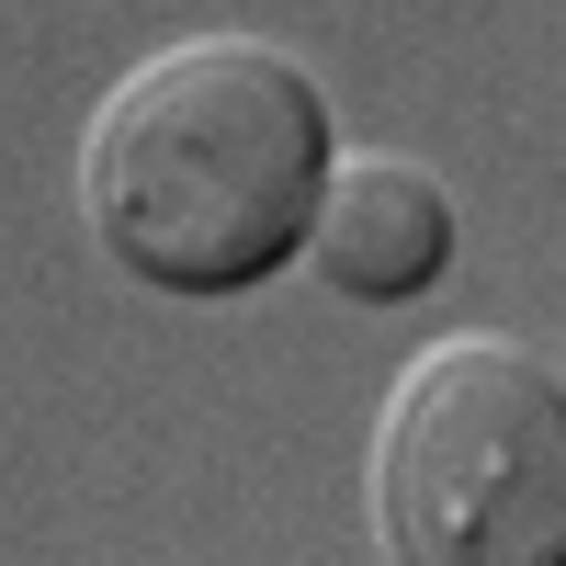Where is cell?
<instances>
[{
	"label": "cell",
	"instance_id": "cell-1",
	"mask_svg": "<svg viewBox=\"0 0 566 566\" xmlns=\"http://www.w3.org/2000/svg\"><path fill=\"white\" fill-rule=\"evenodd\" d=\"M328 193V103L261 34L136 57L80 136V216L159 295H250L306 250Z\"/></svg>",
	"mask_w": 566,
	"mask_h": 566
},
{
	"label": "cell",
	"instance_id": "cell-2",
	"mask_svg": "<svg viewBox=\"0 0 566 566\" xmlns=\"http://www.w3.org/2000/svg\"><path fill=\"white\" fill-rule=\"evenodd\" d=\"M374 544L408 566H533L566 544V374L510 328L431 340L374 408Z\"/></svg>",
	"mask_w": 566,
	"mask_h": 566
},
{
	"label": "cell",
	"instance_id": "cell-3",
	"mask_svg": "<svg viewBox=\"0 0 566 566\" xmlns=\"http://www.w3.org/2000/svg\"><path fill=\"white\" fill-rule=\"evenodd\" d=\"M306 261L340 283L352 306H408V295H431L442 261H453V193L419 159H340L328 193H317Z\"/></svg>",
	"mask_w": 566,
	"mask_h": 566
}]
</instances>
